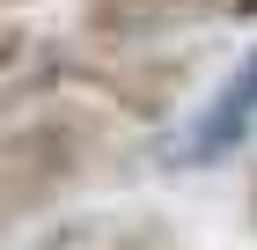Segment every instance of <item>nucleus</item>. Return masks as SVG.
I'll return each mask as SVG.
<instances>
[{"label":"nucleus","mask_w":257,"mask_h":250,"mask_svg":"<svg viewBox=\"0 0 257 250\" xmlns=\"http://www.w3.org/2000/svg\"><path fill=\"white\" fill-rule=\"evenodd\" d=\"M103 147L96 118L74 111V103H44V111H22L8 133H0V206L8 221L22 213H44L52 199H66L88 177V154Z\"/></svg>","instance_id":"f257e3e1"},{"label":"nucleus","mask_w":257,"mask_h":250,"mask_svg":"<svg viewBox=\"0 0 257 250\" xmlns=\"http://www.w3.org/2000/svg\"><path fill=\"white\" fill-rule=\"evenodd\" d=\"M250 133H257V44L228 66V81L191 118V133L169 147V170H213V162H228V154L250 147Z\"/></svg>","instance_id":"f03ea898"},{"label":"nucleus","mask_w":257,"mask_h":250,"mask_svg":"<svg viewBox=\"0 0 257 250\" xmlns=\"http://www.w3.org/2000/svg\"><path fill=\"white\" fill-rule=\"evenodd\" d=\"M235 8H250V0H88V30L103 44H155L169 30L235 15Z\"/></svg>","instance_id":"7ed1b4c3"},{"label":"nucleus","mask_w":257,"mask_h":250,"mask_svg":"<svg viewBox=\"0 0 257 250\" xmlns=\"http://www.w3.org/2000/svg\"><path fill=\"white\" fill-rule=\"evenodd\" d=\"M52 81H66V52H52L44 37H30L22 22H0V118L22 111V89L30 96H44Z\"/></svg>","instance_id":"20e7f679"},{"label":"nucleus","mask_w":257,"mask_h":250,"mask_svg":"<svg viewBox=\"0 0 257 250\" xmlns=\"http://www.w3.org/2000/svg\"><path fill=\"white\" fill-rule=\"evenodd\" d=\"M250 221H257V177H250Z\"/></svg>","instance_id":"39448f33"},{"label":"nucleus","mask_w":257,"mask_h":250,"mask_svg":"<svg viewBox=\"0 0 257 250\" xmlns=\"http://www.w3.org/2000/svg\"><path fill=\"white\" fill-rule=\"evenodd\" d=\"M0 228H8V206H0Z\"/></svg>","instance_id":"423d86ee"}]
</instances>
